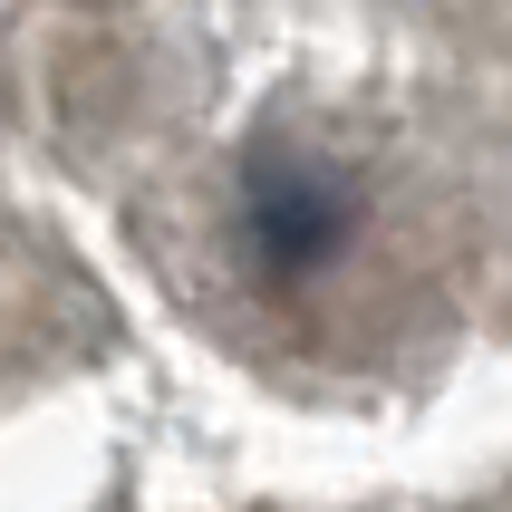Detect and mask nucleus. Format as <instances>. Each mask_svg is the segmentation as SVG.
<instances>
[{
	"instance_id": "obj_1",
	"label": "nucleus",
	"mask_w": 512,
	"mask_h": 512,
	"mask_svg": "<svg viewBox=\"0 0 512 512\" xmlns=\"http://www.w3.org/2000/svg\"><path fill=\"white\" fill-rule=\"evenodd\" d=\"M348 232H358V203H348L339 165H319V155H261L242 174V242H252V261L271 281H319L348 252Z\"/></svg>"
}]
</instances>
